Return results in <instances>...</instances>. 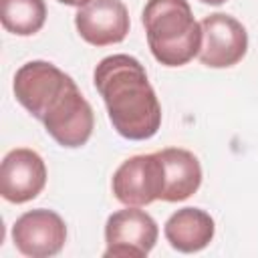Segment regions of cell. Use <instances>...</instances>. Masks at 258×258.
Masks as SVG:
<instances>
[{"label":"cell","mask_w":258,"mask_h":258,"mask_svg":"<svg viewBox=\"0 0 258 258\" xmlns=\"http://www.w3.org/2000/svg\"><path fill=\"white\" fill-rule=\"evenodd\" d=\"M113 129L129 141L151 139L161 127V105L145 67L129 54L105 56L93 73Z\"/></svg>","instance_id":"1"},{"label":"cell","mask_w":258,"mask_h":258,"mask_svg":"<svg viewBox=\"0 0 258 258\" xmlns=\"http://www.w3.org/2000/svg\"><path fill=\"white\" fill-rule=\"evenodd\" d=\"M141 20L149 50L163 67H183L200 54L204 32L187 0H147Z\"/></svg>","instance_id":"2"},{"label":"cell","mask_w":258,"mask_h":258,"mask_svg":"<svg viewBox=\"0 0 258 258\" xmlns=\"http://www.w3.org/2000/svg\"><path fill=\"white\" fill-rule=\"evenodd\" d=\"M159 236L157 222L137 206L117 210L105 224V258H145Z\"/></svg>","instance_id":"3"},{"label":"cell","mask_w":258,"mask_h":258,"mask_svg":"<svg viewBox=\"0 0 258 258\" xmlns=\"http://www.w3.org/2000/svg\"><path fill=\"white\" fill-rule=\"evenodd\" d=\"M75 81L48 60H28L14 75L16 101L38 121Z\"/></svg>","instance_id":"4"},{"label":"cell","mask_w":258,"mask_h":258,"mask_svg":"<svg viewBox=\"0 0 258 258\" xmlns=\"http://www.w3.org/2000/svg\"><path fill=\"white\" fill-rule=\"evenodd\" d=\"M165 187V171L159 153L133 155L125 159L113 173L111 189L125 206H149L161 200Z\"/></svg>","instance_id":"5"},{"label":"cell","mask_w":258,"mask_h":258,"mask_svg":"<svg viewBox=\"0 0 258 258\" xmlns=\"http://www.w3.org/2000/svg\"><path fill=\"white\" fill-rule=\"evenodd\" d=\"M42 125L46 133L62 147H83L95 127V113L91 103L83 97L77 83H73L44 113Z\"/></svg>","instance_id":"6"},{"label":"cell","mask_w":258,"mask_h":258,"mask_svg":"<svg viewBox=\"0 0 258 258\" xmlns=\"http://www.w3.org/2000/svg\"><path fill=\"white\" fill-rule=\"evenodd\" d=\"M200 62L210 69H228L238 64L248 50V32L240 20L230 14L214 12L202 22Z\"/></svg>","instance_id":"7"},{"label":"cell","mask_w":258,"mask_h":258,"mask_svg":"<svg viewBox=\"0 0 258 258\" xmlns=\"http://www.w3.org/2000/svg\"><path fill=\"white\" fill-rule=\"evenodd\" d=\"M12 242L16 250L28 258L56 256L67 242V224L52 210H28L16 218L12 226Z\"/></svg>","instance_id":"8"},{"label":"cell","mask_w":258,"mask_h":258,"mask_svg":"<svg viewBox=\"0 0 258 258\" xmlns=\"http://www.w3.org/2000/svg\"><path fill=\"white\" fill-rule=\"evenodd\" d=\"M46 185L44 159L28 147L8 151L0 165V194L10 204L34 200Z\"/></svg>","instance_id":"9"},{"label":"cell","mask_w":258,"mask_h":258,"mask_svg":"<svg viewBox=\"0 0 258 258\" xmlns=\"http://www.w3.org/2000/svg\"><path fill=\"white\" fill-rule=\"evenodd\" d=\"M75 26L85 42L109 46L125 40L131 20L123 0H91L75 14Z\"/></svg>","instance_id":"10"},{"label":"cell","mask_w":258,"mask_h":258,"mask_svg":"<svg viewBox=\"0 0 258 258\" xmlns=\"http://www.w3.org/2000/svg\"><path fill=\"white\" fill-rule=\"evenodd\" d=\"M163 234L173 250L194 254L214 240L216 224L214 218L200 208H181L167 218Z\"/></svg>","instance_id":"11"},{"label":"cell","mask_w":258,"mask_h":258,"mask_svg":"<svg viewBox=\"0 0 258 258\" xmlns=\"http://www.w3.org/2000/svg\"><path fill=\"white\" fill-rule=\"evenodd\" d=\"M163 161L165 187L163 202H183L194 196L202 185V165L198 157L181 147H167L157 151Z\"/></svg>","instance_id":"12"},{"label":"cell","mask_w":258,"mask_h":258,"mask_svg":"<svg viewBox=\"0 0 258 258\" xmlns=\"http://www.w3.org/2000/svg\"><path fill=\"white\" fill-rule=\"evenodd\" d=\"M2 26L16 36H32L46 22L44 0H0Z\"/></svg>","instance_id":"13"},{"label":"cell","mask_w":258,"mask_h":258,"mask_svg":"<svg viewBox=\"0 0 258 258\" xmlns=\"http://www.w3.org/2000/svg\"><path fill=\"white\" fill-rule=\"evenodd\" d=\"M60 4H67V6H77V8H81V6H85V4H89L91 0H58Z\"/></svg>","instance_id":"14"},{"label":"cell","mask_w":258,"mask_h":258,"mask_svg":"<svg viewBox=\"0 0 258 258\" xmlns=\"http://www.w3.org/2000/svg\"><path fill=\"white\" fill-rule=\"evenodd\" d=\"M200 2H204V4H210V6H220V4H224L226 0H200Z\"/></svg>","instance_id":"15"}]
</instances>
